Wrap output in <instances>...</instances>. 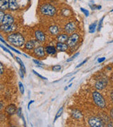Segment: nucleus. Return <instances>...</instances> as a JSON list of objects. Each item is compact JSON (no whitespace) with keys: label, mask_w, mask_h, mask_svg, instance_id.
<instances>
[{"label":"nucleus","mask_w":113,"mask_h":127,"mask_svg":"<svg viewBox=\"0 0 113 127\" xmlns=\"http://www.w3.org/2000/svg\"><path fill=\"white\" fill-rule=\"evenodd\" d=\"M90 7L92 10H95V9L100 10L102 8V6H100V5H90Z\"/></svg>","instance_id":"cd10ccee"},{"label":"nucleus","mask_w":113,"mask_h":127,"mask_svg":"<svg viewBox=\"0 0 113 127\" xmlns=\"http://www.w3.org/2000/svg\"><path fill=\"white\" fill-rule=\"evenodd\" d=\"M15 22V18L11 14H5L1 24H13Z\"/></svg>","instance_id":"9d476101"},{"label":"nucleus","mask_w":113,"mask_h":127,"mask_svg":"<svg viewBox=\"0 0 113 127\" xmlns=\"http://www.w3.org/2000/svg\"><path fill=\"white\" fill-rule=\"evenodd\" d=\"M33 53L38 58H43L45 57V48L42 46H38L36 47L33 50Z\"/></svg>","instance_id":"6e6552de"},{"label":"nucleus","mask_w":113,"mask_h":127,"mask_svg":"<svg viewBox=\"0 0 113 127\" xmlns=\"http://www.w3.org/2000/svg\"><path fill=\"white\" fill-rule=\"evenodd\" d=\"M24 71H23L22 68H21L20 70H19V75H20V77H21V78H22V79H23V78H24Z\"/></svg>","instance_id":"4c0bfd02"},{"label":"nucleus","mask_w":113,"mask_h":127,"mask_svg":"<svg viewBox=\"0 0 113 127\" xmlns=\"http://www.w3.org/2000/svg\"><path fill=\"white\" fill-rule=\"evenodd\" d=\"M105 60V57H100V58L98 59V63H102V62H104Z\"/></svg>","instance_id":"58836bf2"},{"label":"nucleus","mask_w":113,"mask_h":127,"mask_svg":"<svg viewBox=\"0 0 113 127\" xmlns=\"http://www.w3.org/2000/svg\"><path fill=\"white\" fill-rule=\"evenodd\" d=\"M56 49L59 52H66L69 49V46L66 43L63 42H57L56 44Z\"/></svg>","instance_id":"ddd939ff"},{"label":"nucleus","mask_w":113,"mask_h":127,"mask_svg":"<svg viewBox=\"0 0 113 127\" xmlns=\"http://www.w3.org/2000/svg\"><path fill=\"white\" fill-rule=\"evenodd\" d=\"M88 58H86V59H85V60H83V62H82L81 63V64H78V65H77V66H76V68H79V67H81V66H83V64H86V62H88Z\"/></svg>","instance_id":"c9c22d12"},{"label":"nucleus","mask_w":113,"mask_h":127,"mask_svg":"<svg viewBox=\"0 0 113 127\" xmlns=\"http://www.w3.org/2000/svg\"><path fill=\"white\" fill-rule=\"evenodd\" d=\"M81 11L83 13V14L85 15V16H86V17H88V16H89L90 13H89V11H88L87 9H84V8H81Z\"/></svg>","instance_id":"7c9ffc66"},{"label":"nucleus","mask_w":113,"mask_h":127,"mask_svg":"<svg viewBox=\"0 0 113 127\" xmlns=\"http://www.w3.org/2000/svg\"><path fill=\"white\" fill-rule=\"evenodd\" d=\"M28 1H30V0H28Z\"/></svg>","instance_id":"09e8293b"},{"label":"nucleus","mask_w":113,"mask_h":127,"mask_svg":"<svg viewBox=\"0 0 113 127\" xmlns=\"http://www.w3.org/2000/svg\"><path fill=\"white\" fill-rule=\"evenodd\" d=\"M6 113L9 114V115H13L14 114L16 113V112L17 111V109H16V105L14 104H11L8 105L6 107Z\"/></svg>","instance_id":"4468645a"},{"label":"nucleus","mask_w":113,"mask_h":127,"mask_svg":"<svg viewBox=\"0 0 113 127\" xmlns=\"http://www.w3.org/2000/svg\"><path fill=\"white\" fill-rule=\"evenodd\" d=\"M110 12H113V9L112 10H110Z\"/></svg>","instance_id":"de8ad7c7"},{"label":"nucleus","mask_w":113,"mask_h":127,"mask_svg":"<svg viewBox=\"0 0 113 127\" xmlns=\"http://www.w3.org/2000/svg\"><path fill=\"white\" fill-rule=\"evenodd\" d=\"M19 9V4L17 0H9V9L11 11H15Z\"/></svg>","instance_id":"f8f14e48"},{"label":"nucleus","mask_w":113,"mask_h":127,"mask_svg":"<svg viewBox=\"0 0 113 127\" xmlns=\"http://www.w3.org/2000/svg\"><path fill=\"white\" fill-rule=\"evenodd\" d=\"M52 71H55V72H58V71H60L62 70V66L60 65H56V66H54L52 68Z\"/></svg>","instance_id":"b1692460"},{"label":"nucleus","mask_w":113,"mask_h":127,"mask_svg":"<svg viewBox=\"0 0 113 127\" xmlns=\"http://www.w3.org/2000/svg\"><path fill=\"white\" fill-rule=\"evenodd\" d=\"M79 40H80V35L78 33L74 32L71 34L70 36H69L67 44L69 46V47H74L76 45Z\"/></svg>","instance_id":"39448f33"},{"label":"nucleus","mask_w":113,"mask_h":127,"mask_svg":"<svg viewBox=\"0 0 113 127\" xmlns=\"http://www.w3.org/2000/svg\"><path fill=\"white\" fill-rule=\"evenodd\" d=\"M72 85H73L72 83H71V84H69V86H68V88H70V87H72Z\"/></svg>","instance_id":"a18cd8bd"},{"label":"nucleus","mask_w":113,"mask_h":127,"mask_svg":"<svg viewBox=\"0 0 113 127\" xmlns=\"http://www.w3.org/2000/svg\"><path fill=\"white\" fill-rule=\"evenodd\" d=\"M35 37H36V40L38 42H44L46 41V35L45 32L42 31L41 30H37L35 31Z\"/></svg>","instance_id":"1a4fd4ad"},{"label":"nucleus","mask_w":113,"mask_h":127,"mask_svg":"<svg viewBox=\"0 0 113 127\" xmlns=\"http://www.w3.org/2000/svg\"><path fill=\"white\" fill-rule=\"evenodd\" d=\"M68 89V86H66L65 88H64V91H67Z\"/></svg>","instance_id":"c03bdc74"},{"label":"nucleus","mask_w":113,"mask_h":127,"mask_svg":"<svg viewBox=\"0 0 113 127\" xmlns=\"http://www.w3.org/2000/svg\"><path fill=\"white\" fill-rule=\"evenodd\" d=\"M63 110L64 108L63 107H60V109L57 111V114H56V116H55V117H54V122H56V120L58 118H59L62 115V113H63Z\"/></svg>","instance_id":"5701e85b"},{"label":"nucleus","mask_w":113,"mask_h":127,"mask_svg":"<svg viewBox=\"0 0 113 127\" xmlns=\"http://www.w3.org/2000/svg\"><path fill=\"white\" fill-rule=\"evenodd\" d=\"M18 87H19V90L21 91V94L23 95L24 93H25V89H24V86H23V85L21 82H18Z\"/></svg>","instance_id":"a878e982"},{"label":"nucleus","mask_w":113,"mask_h":127,"mask_svg":"<svg viewBox=\"0 0 113 127\" xmlns=\"http://www.w3.org/2000/svg\"><path fill=\"white\" fill-rule=\"evenodd\" d=\"M16 61L18 62V63L20 64V66H21V68H22L23 71L24 73H26V66H25L24 64L23 63L22 60L20 59L19 57H16Z\"/></svg>","instance_id":"4be33fe9"},{"label":"nucleus","mask_w":113,"mask_h":127,"mask_svg":"<svg viewBox=\"0 0 113 127\" xmlns=\"http://www.w3.org/2000/svg\"><path fill=\"white\" fill-rule=\"evenodd\" d=\"M79 55H80V53H79V52H77V53H76V54L74 55V56H72V57H70L69 59H68L67 60V62H72V61H73L74 59H76V58L77 57H78Z\"/></svg>","instance_id":"c85d7f7f"},{"label":"nucleus","mask_w":113,"mask_h":127,"mask_svg":"<svg viewBox=\"0 0 113 127\" xmlns=\"http://www.w3.org/2000/svg\"><path fill=\"white\" fill-rule=\"evenodd\" d=\"M5 45H6V46H7V47H9V49H10V50H12V51H14V52H16V53H17V54H18V55H21V52H20L19 51H18V50H16V49H14V47H11V46L9 45H8L7 43H6Z\"/></svg>","instance_id":"c756f323"},{"label":"nucleus","mask_w":113,"mask_h":127,"mask_svg":"<svg viewBox=\"0 0 113 127\" xmlns=\"http://www.w3.org/2000/svg\"><path fill=\"white\" fill-rule=\"evenodd\" d=\"M17 28V26L13 23V24H1L0 25V31L4 33H11L14 32Z\"/></svg>","instance_id":"20e7f679"},{"label":"nucleus","mask_w":113,"mask_h":127,"mask_svg":"<svg viewBox=\"0 0 113 127\" xmlns=\"http://www.w3.org/2000/svg\"><path fill=\"white\" fill-rule=\"evenodd\" d=\"M4 72V66L3 64L0 62V76H1Z\"/></svg>","instance_id":"f704fd0d"},{"label":"nucleus","mask_w":113,"mask_h":127,"mask_svg":"<svg viewBox=\"0 0 113 127\" xmlns=\"http://www.w3.org/2000/svg\"><path fill=\"white\" fill-rule=\"evenodd\" d=\"M110 98H111V100L113 101V93H111V95H110Z\"/></svg>","instance_id":"79ce46f5"},{"label":"nucleus","mask_w":113,"mask_h":127,"mask_svg":"<svg viewBox=\"0 0 113 127\" xmlns=\"http://www.w3.org/2000/svg\"><path fill=\"white\" fill-rule=\"evenodd\" d=\"M88 124L92 127H104L103 121L98 117H90L88 119Z\"/></svg>","instance_id":"423d86ee"},{"label":"nucleus","mask_w":113,"mask_h":127,"mask_svg":"<svg viewBox=\"0 0 113 127\" xmlns=\"http://www.w3.org/2000/svg\"><path fill=\"white\" fill-rule=\"evenodd\" d=\"M69 35L67 33H62V34H59L57 36V42H63L66 43L68 40Z\"/></svg>","instance_id":"2eb2a0df"},{"label":"nucleus","mask_w":113,"mask_h":127,"mask_svg":"<svg viewBox=\"0 0 113 127\" xmlns=\"http://www.w3.org/2000/svg\"><path fill=\"white\" fill-rule=\"evenodd\" d=\"M4 108V105H3V103L0 102V112L2 110V109Z\"/></svg>","instance_id":"a19ab883"},{"label":"nucleus","mask_w":113,"mask_h":127,"mask_svg":"<svg viewBox=\"0 0 113 127\" xmlns=\"http://www.w3.org/2000/svg\"><path fill=\"white\" fill-rule=\"evenodd\" d=\"M93 102L100 108H105L106 106V102L103 96L98 91H94L93 93Z\"/></svg>","instance_id":"7ed1b4c3"},{"label":"nucleus","mask_w":113,"mask_h":127,"mask_svg":"<svg viewBox=\"0 0 113 127\" xmlns=\"http://www.w3.org/2000/svg\"><path fill=\"white\" fill-rule=\"evenodd\" d=\"M17 115L19 117H22V109H21V107H19L17 109Z\"/></svg>","instance_id":"e433bc0d"},{"label":"nucleus","mask_w":113,"mask_h":127,"mask_svg":"<svg viewBox=\"0 0 113 127\" xmlns=\"http://www.w3.org/2000/svg\"><path fill=\"white\" fill-rule=\"evenodd\" d=\"M40 12L42 15L45 16H54L57 13L55 6L49 3H45L40 6Z\"/></svg>","instance_id":"f03ea898"},{"label":"nucleus","mask_w":113,"mask_h":127,"mask_svg":"<svg viewBox=\"0 0 113 127\" xmlns=\"http://www.w3.org/2000/svg\"><path fill=\"white\" fill-rule=\"evenodd\" d=\"M33 62L34 63L36 64V65H38V66H40H40H44V65H45L42 62L39 61V60H38V59H33Z\"/></svg>","instance_id":"bb28decb"},{"label":"nucleus","mask_w":113,"mask_h":127,"mask_svg":"<svg viewBox=\"0 0 113 127\" xmlns=\"http://www.w3.org/2000/svg\"><path fill=\"white\" fill-rule=\"evenodd\" d=\"M45 52L49 55H54L57 53V49L53 46H47L45 48Z\"/></svg>","instance_id":"a211bd4d"},{"label":"nucleus","mask_w":113,"mask_h":127,"mask_svg":"<svg viewBox=\"0 0 113 127\" xmlns=\"http://www.w3.org/2000/svg\"><path fill=\"white\" fill-rule=\"evenodd\" d=\"M49 32L52 35H58L59 34V28L57 26H51L48 28Z\"/></svg>","instance_id":"f3484780"},{"label":"nucleus","mask_w":113,"mask_h":127,"mask_svg":"<svg viewBox=\"0 0 113 127\" xmlns=\"http://www.w3.org/2000/svg\"><path fill=\"white\" fill-rule=\"evenodd\" d=\"M9 9V0H0V10L4 11Z\"/></svg>","instance_id":"6ab92c4d"},{"label":"nucleus","mask_w":113,"mask_h":127,"mask_svg":"<svg viewBox=\"0 0 113 127\" xmlns=\"http://www.w3.org/2000/svg\"><path fill=\"white\" fill-rule=\"evenodd\" d=\"M6 40L10 44L12 45L17 47H21L25 45V37L20 32H14L9 34L6 37Z\"/></svg>","instance_id":"f257e3e1"},{"label":"nucleus","mask_w":113,"mask_h":127,"mask_svg":"<svg viewBox=\"0 0 113 127\" xmlns=\"http://www.w3.org/2000/svg\"><path fill=\"white\" fill-rule=\"evenodd\" d=\"M74 78H72V79H71V80H70V81H69V82L72 81H73V80H74Z\"/></svg>","instance_id":"49530a36"},{"label":"nucleus","mask_w":113,"mask_h":127,"mask_svg":"<svg viewBox=\"0 0 113 127\" xmlns=\"http://www.w3.org/2000/svg\"><path fill=\"white\" fill-rule=\"evenodd\" d=\"M108 84V81L106 79H100L95 83V88L98 90H103Z\"/></svg>","instance_id":"9b49d317"},{"label":"nucleus","mask_w":113,"mask_h":127,"mask_svg":"<svg viewBox=\"0 0 113 127\" xmlns=\"http://www.w3.org/2000/svg\"><path fill=\"white\" fill-rule=\"evenodd\" d=\"M76 30V23L73 21L71 22H69L67 23L64 28V31H65V32L67 34H72L74 33L75 31Z\"/></svg>","instance_id":"0eeeda50"},{"label":"nucleus","mask_w":113,"mask_h":127,"mask_svg":"<svg viewBox=\"0 0 113 127\" xmlns=\"http://www.w3.org/2000/svg\"><path fill=\"white\" fill-rule=\"evenodd\" d=\"M97 26H98V21H95L93 23H91L90 26H89V30L88 32L90 33H94L97 28Z\"/></svg>","instance_id":"412c9836"},{"label":"nucleus","mask_w":113,"mask_h":127,"mask_svg":"<svg viewBox=\"0 0 113 127\" xmlns=\"http://www.w3.org/2000/svg\"><path fill=\"white\" fill-rule=\"evenodd\" d=\"M35 101L34 100H31L30 102H29V103H28V109H30V106H31V104H32V103H33Z\"/></svg>","instance_id":"ea45409f"},{"label":"nucleus","mask_w":113,"mask_h":127,"mask_svg":"<svg viewBox=\"0 0 113 127\" xmlns=\"http://www.w3.org/2000/svg\"><path fill=\"white\" fill-rule=\"evenodd\" d=\"M33 73L34 74H36L37 76H38L39 78H42V79H43V80H47V78L44 77V76H41V75H40L39 73L38 72H36V71H34V70H33Z\"/></svg>","instance_id":"72a5a7b5"},{"label":"nucleus","mask_w":113,"mask_h":127,"mask_svg":"<svg viewBox=\"0 0 113 127\" xmlns=\"http://www.w3.org/2000/svg\"><path fill=\"white\" fill-rule=\"evenodd\" d=\"M72 117L75 119H80L83 117V114L78 109H74L72 111Z\"/></svg>","instance_id":"aec40b11"},{"label":"nucleus","mask_w":113,"mask_h":127,"mask_svg":"<svg viewBox=\"0 0 113 127\" xmlns=\"http://www.w3.org/2000/svg\"><path fill=\"white\" fill-rule=\"evenodd\" d=\"M105 16H103L101 19L100 20L99 23H98V31H100L101 28L103 27V20H104Z\"/></svg>","instance_id":"393cba45"},{"label":"nucleus","mask_w":113,"mask_h":127,"mask_svg":"<svg viewBox=\"0 0 113 127\" xmlns=\"http://www.w3.org/2000/svg\"><path fill=\"white\" fill-rule=\"evenodd\" d=\"M0 47H1V48H2L3 50H4L5 52H8V53H9V55H11L12 57H14V55H13V54H12V53H11V52H10V51H9V50H8V49H7V48H6V47H5L3 45H1V44H0Z\"/></svg>","instance_id":"473e14b6"},{"label":"nucleus","mask_w":113,"mask_h":127,"mask_svg":"<svg viewBox=\"0 0 113 127\" xmlns=\"http://www.w3.org/2000/svg\"><path fill=\"white\" fill-rule=\"evenodd\" d=\"M4 15H5L4 11H1V10H0V25L2 23L3 19H4Z\"/></svg>","instance_id":"2f4dec72"},{"label":"nucleus","mask_w":113,"mask_h":127,"mask_svg":"<svg viewBox=\"0 0 113 127\" xmlns=\"http://www.w3.org/2000/svg\"><path fill=\"white\" fill-rule=\"evenodd\" d=\"M110 114H111V117H112V118L113 119V109L111 110V112H110Z\"/></svg>","instance_id":"37998d69"},{"label":"nucleus","mask_w":113,"mask_h":127,"mask_svg":"<svg viewBox=\"0 0 113 127\" xmlns=\"http://www.w3.org/2000/svg\"><path fill=\"white\" fill-rule=\"evenodd\" d=\"M36 46V40H29L25 44V49L28 50H34Z\"/></svg>","instance_id":"dca6fc26"}]
</instances>
